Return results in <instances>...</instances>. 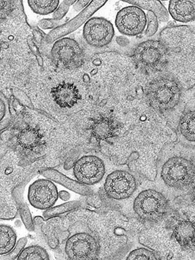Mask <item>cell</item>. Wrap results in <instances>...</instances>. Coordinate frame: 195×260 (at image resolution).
<instances>
[{
  "instance_id": "ac0fdd59",
  "label": "cell",
  "mask_w": 195,
  "mask_h": 260,
  "mask_svg": "<svg viewBox=\"0 0 195 260\" xmlns=\"http://www.w3.org/2000/svg\"><path fill=\"white\" fill-rule=\"evenodd\" d=\"M178 130L185 140L195 143V110L183 114L179 122Z\"/></svg>"
},
{
  "instance_id": "3957f363",
  "label": "cell",
  "mask_w": 195,
  "mask_h": 260,
  "mask_svg": "<svg viewBox=\"0 0 195 260\" xmlns=\"http://www.w3.org/2000/svg\"><path fill=\"white\" fill-rule=\"evenodd\" d=\"M182 86L168 73L155 76L146 87V96L151 108L159 113L173 110L182 98Z\"/></svg>"
},
{
  "instance_id": "d6a6232c",
  "label": "cell",
  "mask_w": 195,
  "mask_h": 260,
  "mask_svg": "<svg viewBox=\"0 0 195 260\" xmlns=\"http://www.w3.org/2000/svg\"><path fill=\"white\" fill-rule=\"evenodd\" d=\"M13 94L15 95L16 99L19 100L22 103L24 104L29 107H32V103L29 98L27 97V95L24 93L22 90L18 89H13Z\"/></svg>"
},
{
  "instance_id": "9a60e30c",
  "label": "cell",
  "mask_w": 195,
  "mask_h": 260,
  "mask_svg": "<svg viewBox=\"0 0 195 260\" xmlns=\"http://www.w3.org/2000/svg\"><path fill=\"white\" fill-rule=\"evenodd\" d=\"M52 94L55 103L62 108H71L81 99L80 91L73 83H59L53 88Z\"/></svg>"
},
{
  "instance_id": "6da1fadb",
  "label": "cell",
  "mask_w": 195,
  "mask_h": 260,
  "mask_svg": "<svg viewBox=\"0 0 195 260\" xmlns=\"http://www.w3.org/2000/svg\"><path fill=\"white\" fill-rule=\"evenodd\" d=\"M166 46L167 73L176 78L183 89L195 85V31L187 25L167 27L160 34Z\"/></svg>"
},
{
  "instance_id": "8d00e7d4",
  "label": "cell",
  "mask_w": 195,
  "mask_h": 260,
  "mask_svg": "<svg viewBox=\"0 0 195 260\" xmlns=\"http://www.w3.org/2000/svg\"><path fill=\"white\" fill-rule=\"evenodd\" d=\"M190 199L192 204L195 206V183L192 185L191 189H190Z\"/></svg>"
},
{
  "instance_id": "4fadbf2b",
  "label": "cell",
  "mask_w": 195,
  "mask_h": 260,
  "mask_svg": "<svg viewBox=\"0 0 195 260\" xmlns=\"http://www.w3.org/2000/svg\"><path fill=\"white\" fill-rule=\"evenodd\" d=\"M106 3H107V1L90 2V3L88 5L87 8L83 9L73 20L67 22L66 24L62 25L61 26L55 28L50 34H49L48 36L46 37V41L48 43H52L53 41L61 38V37L73 32L74 30L77 29L88 18L93 15L97 11L98 9L102 8Z\"/></svg>"
},
{
  "instance_id": "cb8c5ba5",
  "label": "cell",
  "mask_w": 195,
  "mask_h": 260,
  "mask_svg": "<svg viewBox=\"0 0 195 260\" xmlns=\"http://www.w3.org/2000/svg\"><path fill=\"white\" fill-rule=\"evenodd\" d=\"M19 260L50 259V256L45 248L39 245H31L24 248L18 256Z\"/></svg>"
},
{
  "instance_id": "836d02e7",
  "label": "cell",
  "mask_w": 195,
  "mask_h": 260,
  "mask_svg": "<svg viewBox=\"0 0 195 260\" xmlns=\"http://www.w3.org/2000/svg\"><path fill=\"white\" fill-rule=\"evenodd\" d=\"M32 34H34L35 40L40 45L43 40L46 39V36L44 32L40 29H39L38 27H32Z\"/></svg>"
},
{
  "instance_id": "44dd1931",
  "label": "cell",
  "mask_w": 195,
  "mask_h": 260,
  "mask_svg": "<svg viewBox=\"0 0 195 260\" xmlns=\"http://www.w3.org/2000/svg\"><path fill=\"white\" fill-rule=\"evenodd\" d=\"M127 4L142 8L148 11H152L157 16L159 21L166 22L169 20L168 11L165 8L161 2L159 1H125Z\"/></svg>"
},
{
  "instance_id": "f546056e",
  "label": "cell",
  "mask_w": 195,
  "mask_h": 260,
  "mask_svg": "<svg viewBox=\"0 0 195 260\" xmlns=\"http://www.w3.org/2000/svg\"><path fill=\"white\" fill-rule=\"evenodd\" d=\"M76 1H63L60 6L58 7L56 11L53 14V19L61 20L66 14L68 13L70 6L75 4Z\"/></svg>"
},
{
  "instance_id": "74e56055",
  "label": "cell",
  "mask_w": 195,
  "mask_h": 260,
  "mask_svg": "<svg viewBox=\"0 0 195 260\" xmlns=\"http://www.w3.org/2000/svg\"><path fill=\"white\" fill-rule=\"evenodd\" d=\"M6 104H5L4 100L2 99H1V121L2 122V120H3L4 116L6 115H5V114H6Z\"/></svg>"
},
{
  "instance_id": "ba28073f",
  "label": "cell",
  "mask_w": 195,
  "mask_h": 260,
  "mask_svg": "<svg viewBox=\"0 0 195 260\" xmlns=\"http://www.w3.org/2000/svg\"><path fill=\"white\" fill-rule=\"evenodd\" d=\"M65 252L71 259H94L99 255V245L93 236L81 232L74 234L67 240Z\"/></svg>"
},
{
  "instance_id": "5bb4252c",
  "label": "cell",
  "mask_w": 195,
  "mask_h": 260,
  "mask_svg": "<svg viewBox=\"0 0 195 260\" xmlns=\"http://www.w3.org/2000/svg\"><path fill=\"white\" fill-rule=\"evenodd\" d=\"M172 237L183 250H194L195 219L180 220L174 228Z\"/></svg>"
},
{
  "instance_id": "e0dca14e",
  "label": "cell",
  "mask_w": 195,
  "mask_h": 260,
  "mask_svg": "<svg viewBox=\"0 0 195 260\" xmlns=\"http://www.w3.org/2000/svg\"><path fill=\"white\" fill-rule=\"evenodd\" d=\"M169 11L173 19L178 22H192L195 20V0L171 1Z\"/></svg>"
},
{
  "instance_id": "7c38bea8",
  "label": "cell",
  "mask_w": 195,
  "mask_h": 260,
  "mask_svg": "<svg viewBox=\"0 0 195 260\" xmlns=\"http://www.w3.org/2000/svg\"><path fill=\"white\" fill-rule=\"evenodd\" d=\"M58 198L56 185L49 179H39L30 185L28 200L32 207L41 210H48L54 206Z\"/></svg>"
},
{
  "instance_id": "484cf974",
  "label": "cell",
  "mask_w": 195,
  "mask_h": 260,
  "mask_svg": "<svg viewBox=\"0 0 195 260\" xmlns=\"http://www.w3.org/2000/svg\"><path fill=\"white\" fill-rule=\"evenodd\" d=\"M159 257L157 256L155 253L152 250L146 249L145 248H139L135 249L129 253L127 259L139 260V259H158Z\"/></svg>"
},
{
  "instance_id": "52a82bcc",
  "label": "cell",
  "mask_w": 195,
  "mask_h": 260,
  "mask_svg": "<svg viewBox=\"0 0 195 260\" xmlns=\"http://www.w3.org/2000/svg\"><path fill=\"white\" fill-rule=\"evenodd\" d=\"M114 36L115 29L113 24L104 18H90L83 26V39L91 47H105L112 42Z\"/></svg>"
},
{
  "instance_id": "d590c367",
  "label": "cell",
  "mask_w": 195,
  "mask_h": 260,
  "mask_svg": "<svg viewBox=\"0 0 195 260\" xmlns=\"http://www.w3.org/2000/svg\"><path fill=\"white\" fill-rule=\"evenodd\" d=\"M59 197L62 201H67L71 198V194L68 192L61 191L59 192Z\"/></svg>"
},
{
  "instance_id": "277c9868",
  "label": "cell",
  "mask_w": 195,
  "mask_h": 260,
  "mask_svg": "<svg viewBox=\"0 0 195 260\" xmlns=\"http://www.w3.org/2000/svg\"><path fill=\"white\" fill-rule=\"evenodd\" d=\"M132 59L136 67L148 75L166 71L167 55L166 46L161 41L148 40L135 48Z\"/></svg>"
},
{
  "instance_id": "30bf717a",
  "label": "cell",
  "mask_w": 195,
  "mask_h": 260,
  "mask_svg": "<svg viewBox=\"0 0 195 260\" xmlns=\"http://www.w3.org/2000/svg\"><path fill=\"white\" fill-rule=\"evenodd\" d=\"M51 55L54 61L68 69L78 68L83 59L82 48L77 41L64 37L55 42Z\"/></svg>"
},
{
  "instance_id": "d6986e66",
  "label": "cell",
  "mask_w": 195,
  "mask_h": 260,
  "mask_svg": "<svg viewBox=\"0 0 195 260\" xmlns=\"http://www.w3.org/2000/svg\"><path fill=\"white\" fill-rule=\"evenodd\" d=\"M42 137L38 129L28 127L21 130L17 136V142L24 149H34L40 145Z\"/></svg>"
},
{
  "instance_id": "1f68e13d",
  "label": "cell",
  "mask_w": 195,
  "mask_h": 260,
  "mask_svg": "<svg viewBox=\"0 0 195 260\" xmlns=\"http://www.w3.org/2000/svg\"><path fill=\"white\" fill-rule=\"evenodd\" d=\"M27 43H28L30 50H31V52L34 53L35 56L36 57L37 62H38L39 66L43 67L44 64L43 59L41 56V53L39 52V48L37 47L36 43H34V40H32V39H29L28 42H27Z\"/></svg>"
},
{
  "instance_id": "83f0119b",
  "label": "cell",
  "mask_w": 195,
  "mask_h": 260,
  "mask_svg": "<svg viewBox=\"0 0 195 260\" xmlns=\"http://www.w3.org/2000/svg\"><path fill=\"white\" fill-rule=\"evenodd\" d=\"M27 242V238H20L18 240V242L16 243L15 247H14L13 249L11 250L8 254L2 255L0 256V259L1 260H14L17 259L18 256L20 254V253L22 252L24 248L26 245Z\"/></svg>"
},
{
  "instance_id": "ffe728a7",
  "label": "cell",
  "mask_w": 195,
  "mask_h": 260,
  "mask_svg": "<svg viewBox=\"0 0 195 260\" xmlns=\"http://www.w3.org/2000/svg\"><path fill=\"white\" fill-rule=\"evenodd\" d=\"M17 236L12 227L6 224L0 226V255L8 254L15 247Z\"/></svg>"
},
{
  "instance_id": "d4e9b609",
  "label": "cell",
  "mask_w": 195,
  "mask_h": 260,
  "mask_svg": "<svg viewBox=\"0 0 195 260\" xmlns=\"http://www.w3.org/2000/svg\"><path fill=\"white\" fill-rule=\"evenodd\" d=\"M80 202L71 201L68 203L61 204V205L53 206V207L45 210L43 213L44 217L46 219L57 217L60 215L64 214V213L71 212L80 208Z\"/></svg>"
},
{
  "instance_id": "9c48e42d",
  "label": "cell",
  "mask_w": 195,
  "mask_h": 260,
  "mask_svg": "<svg viewBox=\"0 0 195 260\" xmlns=\"http://www.w3.org/2000/svg\"><path fill=\"white\" fill-rule=\"evenodd\" d=\"M147 24L146 15L142 9L135 6L122 8L116 16L115 25L124 36L135 37L142 34Z\"/></svg>"
},
{
  "instance_id": "4dcf8cb0",
  "label": "cell",
  "mask_w": 195,
  "mask_h": 260,
  "mask_svg": "<svg viewBox=\"0 0 195 260\" xmlns=\"http://www.w3.org/2000/svg\"><path fill=\"white\" fill-rule=\"evenodd\" d=\"M65 20H57L53 18H46L38 23V26L43 29H49L59 27L64 24Z\"/></svg>"
},
{
  "instance_id": "7a4b0ae2",
  "label": "cell",
  "mask_w": 195,
  "mask_h": 260,
  "mask_svg": "<svg viewBox=\"0 0 195 260\" xmlns=\"http://www.w3.org/2000/svg\"><path fill=\"white\" fill-rule=\"evenodd\" d=\"M160 177L167 187L185 191L195 183V147L168 144L159 155Z\"/></svg>"
},
{
  "instance_id": "e575fe53",
  "label": "cell",
  "mask_w": 195,
  "mask_h": 260,
  "mask_svg": "<svg viewBox=\"0 0 195 260\" xmlns=\"http://www.w3.org/2000/svg\"><path fill=\"white\" fill-rule=\"evenodd\" d=\"M90 3V1H78L74 4V8L77 11H80L82 9L87 8V6Z\"/></svg>"
},
{
  "instance_id": "8992f818",
  "label": "cell",
  "mask_w": 195,
  "mask_h": 260,
  "mask_svg": "<svg viewBox=\"0 0 195 260\" xmlns=\"http://www.w3.org/2000/svg\"><path fill=\"white\" fill-rule=\"evenodd\" d=\"M104 190L110 198L122 201L129 198L136 191L138 182L134 175L126 171L117 170L107 176Z\"/></svg>"
},
{
  "instance_id": "f1b7e54d",
  "label": "cell",
  "mask_w": 195,
  "mask_h": 260,
  "mask_svg": "<svg viewBox=\"0 0 195 260\" xmlns=\"http://www.w3.org/2000/svg\"><path fill=\"white\" fill-rule=\"evenodd\" d=\"M21 219H22L23 223L24 224L27 231H34V224L32 221L31 213H30L29 209L27 204L25 203L21 204L19 208Z\"/></svg>"
},
{
  "instance_id": "4316f807",
  "label": "cell",
  "mask_w": 195,
  "mask_h": 260,
  "mask_svg": "<svg viewBox=\"0 0 195 260\" xmlns=\"http://www.w3.org/2000/svg\"><path fill=\"white\" fill-rule=\"evenodd\" d=\"M146 20H147V24H146L147 27L146 29L145 36L147 37L154 36L158 29V18L152 11H148Z\"/></svg>"
},
{
  "instance_id": "7402d4cb",
  "label": "cell",
  "mask_w": 195,
  "mask_h": 260,
  "mask_svg": "<svg viewBox=\"0 0 195 260\" xmlns=\"http://www.w3.org/2000/svg\"><path fill=\"white\" fill-rule=\"evenodd\" d=\"M115 131L113 123L108 118L98 120L92 129V135L99 140H106L113 136Z\"/></svg>"
},
{
  "instance_id": "603a6c76",
  "label": "cell",
  "mask_w": 195,
  "mask_h": 260,
  "mask_svg": "<svg viewBox=\"0 0 195 260\" xmlns=\"http://www.w3.org/2000/svg\"><path fill=\"white\" fill-rule=\"evenodd\" d=\"M27 3L34 13L40 15H47L56 11L60 2L58 0H29Z\"/></svg>"
},
{
  "instance_id": "2e32d148",
  "label": "cell",
  "mask_w": 195,
  "mask_h": 260,
  "mask_svg": "<svg viewBox=\"0 0 195 260\" xmlns=\"http://www.w3.org/2000/svg\"><path fill=\"white\" fill-rule=\"evenodd\" d=\"M42 175L53 182L59 183L67 189L76 193L87 196L91 194L92 190L90 189L88 185L83 184L78 181L74 180L73 179L67 177L63 174L60 172L55 170V169H48L41 172Z\"/></svg>"
},
{
  "instance_id": "8fae6325",
  "label": "cell",
  "mask_w": 195,
  "mask_h": 260,
  "mask_svg": "<svg viewBox=\"0 0 195 260\" xmlns=\"http://www.w3.org/2000/svg\"><path fill=\"white\" fill-rule=\"evenodd\" d=\"M74 175L79 182L86 185L99 183L106 174V166L103 160L96 155H85L74 165Z\"/></svg>"
},
{
  "instance_id": "5b68a950",
  "label": "cell",
  "mask_w": 195,
  "mask_h": 260,
  "mask_svg": "<svg viewBox=\"0 0 195 260\" xmlns=\"http://www.w3.org/2000/svg\"><path fill=\"white\" fill-rule=\"evenodd\" d=\"M134 210L143 221L157 223L166 217L169 204L166 197L156 190L149 189L141 191L134 202Z\"/></svg>"
}]
</instances>
